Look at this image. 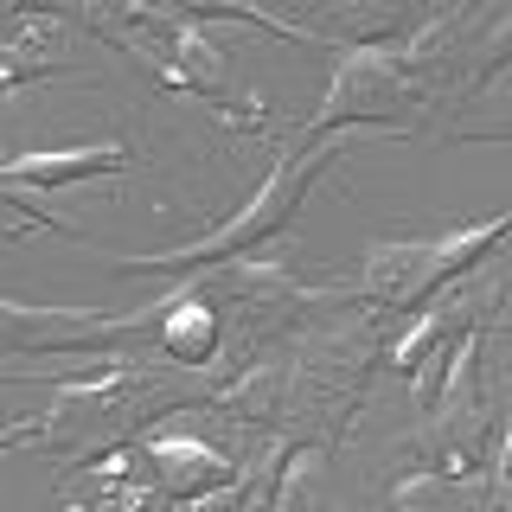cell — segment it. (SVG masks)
<instances>
[{
    "label": "cell",
    "mask_w": 512,
    "mask_h": 512,
    "mask_svg": "<svg viewBox=\"0 0 512 512\" xmlns=\"http://www.w3.org/2000/svg\"><path fill=\"white\" fill-rule=\"evenodd\" d=\"M455 26H461V13L448 7L436 20H423L416 32H384V39L346 45L327 96L295 128V148L327 141L340 128H397V135H410V128L436 122V109H442L436 64H442V45Z\"/></svg>",
    "instance_id": "1"
},
{
    "label": "cell",
    "mask_w": 512,
    "mask_h": 512,
    "mask_svg": "<svg viewBox=\"0 0 512 512\" xmlns=\"http://www.w3.org/2000/svg\"><path fill=\"white\" fill-rule=\"evenodd\" d=\"M282 352H288V391H282L276 429L288 442L340 448L346 429H352V410L365 404L372 359H384V340H378L372 314H359V320H308V327H295V340Z\"/></svg>",
    "instance_id": "2"
},
{
    "label": "cell",
    "mask_w": 512,
    "mask_h": 512,
    "mask_svg": "<svg viewBox=\"0 0 512 512\" xmlns=\"http://www.w3.org/2000/svg\"><path fill=\"white\" fill-rule=\"evenodd\" d=\"M340 154H346V128H340V135H327V141H308V148L288 141V148L276 154V167H269V180L256 186L231 218H218L212 231L186 237V244H173V250H160V256H122V269H167V276H180V269H186V276H192V269H218V263H231V256L263 250L276 231L295 224V212L308 205V186Z\"/></svg>",
    "instance_id": "3"
},
{
    "label": "cell",
    "mask_w": 512,
    "mask_h": 512,
    "mask_svg": "<svg viewBox=\"0 0 512 512\" xmlns=\"http://www.w3.org/2000/svg\"><path fill=\"white\" fill-rule=\"evenodd\" d=\"M500 237H512V212L455 224V231H442V237H378V244H365V263H359L352 295H359L365 308L416 314L455 276H468V269L487 263V256L500 250Z\"/></svg>",
    "instance_id": "4"
},
{
    "label": "cell",
    "mask_w": 512,
    "mask_h": 512,
    "mask_svg": "<svg viewBox=\"0 0 512 512\" xmlns=\"http://www.w3.org/2000/svg\"><path fill=\"white\" fill-rule=\"evenodd\" d=\"M135 327H154V308L141 314H103V308H26L0 295V352H103V340H122Z\"/></svg>",
    "instance_id": "5"
},
{
    "label": "cell",
    "mask_w": 512,
    "mask_h": 512,
    "mask_svg": "<svg viewBox=\"0 0 512 512\" xmlns=\"http://www.w3.org/2000/svg\"><path fill=\"white\" fill-rule=\"evenodd\" d=\"M154 308V346H160V365H173V372H199V365H212V352L224 340V314L212 301V288L199 282H180L173 295L148 301Z\"/></svg>",
    "instance_id": "6"
},
{
    "label": "cell",
    "mask_w": 512,
    "mask_h": 512,
    "mask_svg": "<svg viewBox=\"0 0 512 512\" xmlns=\"http://www.w3.org/2000/svg\"><path fill=\"white\" fill-rule=\"evenodd\" d=\"M71 64H77L71 58V20L64 13H20V32L0 39V103L52 71H71Z\"/></svg>",
    "instance_id": "7"
},
{
    "label": "cell",
    "mask_w": 512,
    "mask_h": 512,
    "mask_svg": "<svg viewBox=\"0 0 512 512\" xmlns=\"http://www.w3.org/2000/svg\"><path fill=\"white\" fill-rule=\"evenodd\" d=\"M148 461H154V487L167 500H199V493L237 480V461L205 436H148Z\"/></svg>",
    "instance_id": "8"
},
{
    "label": "cell",
    "mask_w": 512,
    "mask_h": 512,
    "mask_svg": "<svg viewBox=\"0 0 512 512\" xmlns=\"http://www.w3.org/2000/svg\"><path fill=\"white\" fill-rule=\"evenodd\" d=\"M122 141H84V148H39V154H7L0 160V186H77V180H103V173L128 167Z\"/></svg>",
    "instance_id": "9"
},
{
    "label": "cell",
    "mask_w": 512,
    "mask_h": 512,
    "mask_svg": "<svg viewBox=\"0 0 512 512\" xmlns=\"http://www.w3.org/2000/svg\"><path fill=\"white\" fill-rule=\"evenodd\" d=\"M173 13H192V20H237V26H256V32H276L288 45H308V52H346L333 32H320L308 20H282L276 7H263V0H167Z\"/></svg>",
    "instance_id": "10"
},
{
    "label": "cell",
    "mask_w": 512,
    "mask_h": 512,
    "mask_svg": "<svg viewBox=\"0 0 512 512\" xmlns=\"http://www.w3.org/2000/svg\"><path fill=\"white\" fill-rule=\"evenodd\" d=\"M506 64H512V7H506V13H493V26H487V32H480V39L468 45V64H461V84H468V90H480L493 71H506Z\"/></svg>",
    "instance_id": "11"
},
{
    "label": "cell",
    "mask_w": 512,
    "mask_h": 512,
    "mask_svg": "<svg viewBox=\"0 0 512 512\" xmlns=\"http://www.w3.org/2000/svg\"><path fill=\"white\" fill-rule=\"evenodd\" d=\"M52 429H45V416H26V423H0V455L7 448H26V442H45Z\"/></svg>",
    "instance_id": "12"
},
{
    "label": "cell",
    "mask_w": 512,
    "mask_h": 512,
    "mask_svg": "<svg viewBox=\"0 0 512 512\" xmlns=\"http://www.w3.org/2000/svg\"><path fill=\"white\" fill-rule=\"evenodd\" d=\"M71 372H77V365H52V372H45V365H7V359H0V378H52L58 384V378H71Z\"/></svg>",
    "instance_id": "13"
},
{
    "label": "cell",
    "mask_w": 512,
    "mask_h": 512,
    "mask_svg": "<svg viewBox=\"0 0 512 512\" xmlns=\"http://www.w3.org/2000/svg\"><path fill=\"white\" fill-rule=\"evenodd\" d=\"M13 13H71V0H7Z\"/></svg>",
    "instance_id": "14"
},
{
    "label": "cell",
    "mask_w": 512,
    "mask_h": 512,
    "mask_svg": "<svg viewBox=\"0 0 512 512\" xmlns=\"http://www.w3.org/2000/svg\"><path fill=\"white\" fill-rule=\"evenodd\" d=\"M448 7H455V13H468V7H474V0H448Z\"/></svg>",
    "instance_id": "15"
}]
</instances>
